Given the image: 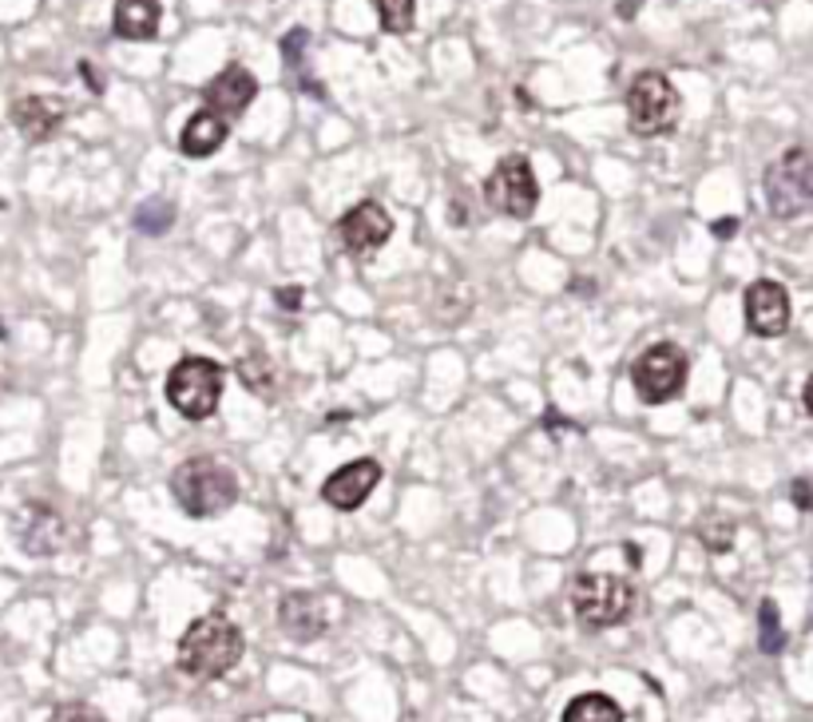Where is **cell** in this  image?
<instances>
[{"mask_svg":"<svg viewBox=\"0 0 813 722\" xmlns=\"http://www.w3.org/2000/svg\"><path fill=\"white\" fill-rule=\"evenodd\" d=\"M747 326L758 338H782L790 330V295L774 278H758L747 290Z\"/></svg>","mask_w":813,"mask_h":722,"instance_id":"10","label":"cell"},{"mask_svg":"<svg viewBox=\"0 0 813 722\" xmlns=\"http://www.w3.org/2000/svg\"><path fill=\"white\" fill-rule=\"evenodd\" d=\"M223 365L210 358H183L167 373V401L187 421H207L223 398Z\"/></svg>","mask_w":813,"mask_h":722,"instance_id":"4","label":"cell"},{"mask_svg":"<svg viewBox=\"0 0 813 722\" xmlns=\"http://www.w3.org/2000/svg\"><path fill=\"white\" fill-rule=\"evenodd\" d=\"M699 540L707 544L714 556H722V551H730V544H734V524L719 520V516H710V520L699 524Z\"/></svg>","mask_w":813,"mask_h":722,"instance_id":"23","label":"cell"},{"mask_svg":"<svg viewBox=\"0 0 813 722\" xmlns=\"http://www.w3.org/2000/svg\"><path fill=\"white\" fill-rule=\"evenodd\" d=\"M378 481H381V465L373 456H361V461L341 465L338 473L326 481L322 496H326V504H333L341 513H353V508H361V504L369 501V493L378 488Z\"/></svg>","mask_w":813,"mask_h":722,"instance_id":"12","label":"cell"},{"mask_svg":"<svg viewBox=\"0 0 813 722\" xmlns=\"http://www.w3.org/2000/svg\"><path fill=\"white\" fill-rule=\"evenodd\" d=\"M275 302L282 310H298L302 306V286H286V290H275Z\"/></svg>","mask_w":813,"mask_h":722,"instance_id":"26","label":"cell"},{"mask_svg":"<svg viewBox=\"0 0 813 722\" xmlns=\"http://www.w3.org/2000/svg\"><path fill=\"white\" fill-rule=\"evenodd\" d=\"M635 9H639V0H619V17H624V20H631Z\"/></svg>","mask_w":813,"mask_h":722,"instance_id":"30","label":"cell"},{"mask_svg":"<svg viewBox=\"0 0 813 722\" xmlns=\"http://www.w3.org/2000/svg\"><path fill=\"white\" fill-rule=\"evenodd\" d=\"M389 235H393V219H389V210L373 199L358 203V207L346 210L338 219L341 247H346V255H353V258L378 255V250L389 243Z\"/></svg>","mask_w":813,"mask_h":722,"instance_id":"9","label":"cell"},{"mask_svg":"<svg viewBox=\"0 0 813 722\" xmlns=\"http://www.w3.org/2000/svg\"><path fill=\"white\" fill-rule=\"evenodd\" d=\"M631 385L644 405L675 401L682 393V385H687V353L671 342L651 345V350L639 353V361L631 365Z\"/></svg>","mask_w":813,"mask_h":722,"instance_id":"7","label":"cell"},{"mask_svg":"<svg viewBox=\"0 0 813 722\" xmlns=\"http://www.w3.org/2000/svg\"><path fill=\"white\" fill-rule=\"evenodd\" d=\"M255 95H258V80L250 76L243 64H227L207 87H203V104H207V112L223 115L227 124H235L238 115L255 104Z\"/></svg>","mask_w":813,"mask_h":722,"instance_id":"11","label":"cell"},{"mask_svg":"<svg viewBox=\"0 0 813 722\" xmlns=\"http://www.w3.org/2000/svg\"><path fill=\"white\" fill-rule=\"evenodd\" d=\"M564 722H624V706L599 691H587L564 706Z\"/></svg>","mask_w":813,"mask_h":722,"instance_id":"18","label":"cell"},{"mask_svg":"<svg viewBox=\"0 0 813 722\" xmlns=\"http://www.w3.org/2000/svg\"><path fill=\"white\" fill-rule=\"evenodd\" d=\"M80 76H84V84L92 87L95 95H104V80H100V72H95V68L88 64V60H84V64H80Z\"/></svg>","mask_w":813,"mask_h":722,"instance_id":"28","label":"cell"},{"mask_svg":"<svg viewBox=\"0 0 813 722\" xmlns=\"http://www.w3.org/2000/svg\"><path fill=\"white\" fill-rule=\"evenodd\" d=\"M32 520H24L20 528V544L29 556H56L64 548V520L52 508H32Z\"/></svg>","mask_w":813,"mask_h":722,"instance_id":"17","label":"cell"},{"mask_svg":"<svg viewBox=\"0 0 813 722\" xmlns=\"http://www.w3.org/2000/svg\"><path fill=\"white\" fill-rule=\"evenodd\" d=\"M159 0H115L112 32L120 40H155L159 37Z\"/></svg>","mask_w":813,"mask_h":722,"instance_id":"16","label":"cell"},{"mask_svg":"<svg viewBox=\"0 0 813 722\" xmlns=\"http://www.w3.org/2000/svg\"><path fill=\"white\" fill-rule=\"evenodd\" d=\"M52 722H107V719L100 711H92V706H84V703H68V706H60V711L52 714Z\"/></svg>","mask_w":813,"mask_h":722,"instance_id":"24","label":"cell"},{"mask_svg":"<svg viewBox=\"0 0 813 722\" xmlns=\"http://www.w3.org/2000/svg\"><path fill=\"white\" fill-rule=\"evenodd\" d=\"M802 401H805V409H810V417H813V378L805 381V393H802Z\"/></svg>","mask_w":813,"mask_h":722,"instance_id":"31","label":"cell"},{"mask_svg":"<svg viewBox=\"0 0 813 722\" xmlns=\"http://www.w3.org/2000/svg\"><path fill=\"white\" fill-rule=\"evenodd\" d=\"M310 44V32L306 29H294L290 37L282 40V56H286V64L290 68H298V60H302V48Z\"/></svg>","mask_w":813,"mask_h":722,"instance_id":"25","label":"cell"},{"mask_svg":"<svg viewBox=\"0 0 813 722\" xmlns=\"http://www.w3.org/2000/svg\"><path fill=\"white\" fill-rule=\"evenodd\" d=\"M171 223H175V207H171L167 199H147L140 203V210H135V227H140V235H167Z\"/></svg>","mask_w":813,"mask_h":722,"instance_id":"22","label":"cell"},{"mask_svg":"<svg viewBox=\"0 0 813 722\" xmlns=\"http://www.w3.org/2000/svg\"><path fill=\"white\" fill-rule=\"evenodd\" d=\"M484 199L492 210H501L508 219H532V210L539 203V183L532 175V163L524 155H504L492 167L488 183H484Z\"/></svg>","mask_w":813,"mask_h":722,"instance_id":"8","label":"cell"},{"mask_svg":"<svg viewBox=\"0 0 813 722\" xmlns=\"http://www.w3.org/2000/svg\"><path fill=\"white\" fill-rule=\"evenodd\" d=\"M171 496L187 516L207 520L227 513L238 501V476L227 465H218L215 456H191L171 473Z\"/></svg>","mask_w":813,"mask_h":722,"instance_id":"2","label":"cell"},{"mask_svg":"<svg viewBox=\"0 0 813 722\" xmlns=\"http://www.w3.org/2000/svg\"><path fill=\"white\" fill-rule=\"evenodd\" d=\"M572 611L584 628H619L627 623L635 611V588L624 576H611V571H579L572 580Z\"/></svg>","mask_w":813,"mask_h":722,"instance_id":"3","label":"cell"},{"mask_svg":"<svg viewBox=\"0 0 813 722\" xmlns=\"http://www.w3.org/2000/svg\"><path fill=\"white\" fill-rule=\"evenodd\" d=\"M758 647H762L766 656H778L785 647V628H782V616H778L774 599H762V604H758Z\"/></svg>","mask_w":813,"mask_h":722,"instance_id":"21","label":"cell"},{"mask_svg":"<svg viewBox=\"0 0 813 722\" xmlns=\"http://www.w3.org/2000/svg\"><path fill=\"white\" fill-rule=\"evenodd\" d=\"M679 92L662 72H639L627 87V124L635 135H662L679 124Z\"/></svg>","mask_w":813,"mask_h":722,"instance_id":"6","label":"cell"},{"mask_svg":"<svg viewBox=\"0 0 813 722\" xmlns=\"http://www.w3.org/2000/svg\"><path fill=\"white\" fill-rule=\"evenodd\" d=\"M710 230H714V235H719V238H730V235H734V230H738V219H719Z\"/></svg>","mask_w":813,"mask_h":722,"instance_id":"29","label":"cell"},{"mask_svg":"<svg viewBox=\"0 0 813 722\" xmlns=\"http://www.w3.org/2000/svg\"><path fill=\"white\" fill-rule=\"evenodd\" d=\"M238 378H243V385L250 393H258V398H275V365L266 361V353H250V358L238 361Z\"/></svg>","mask_w":813,"mask_h":722,"instance_id":"19","label":"cell"},{"mask_svg":"<svg viewBox=\"0 0 813 722\" xmlns=\"http://www.w3.org/2000/svg\"><path fill=\"white\" fill-rule=\"evenodd\" d=\"M794 504H797V508H813V485H810V481H794Z\"/></svg>","mask_w":813,"mask_h":722,"instance_id":"27","label":"cell"},{"mask_svg":"<svg viewBox=\"0 0 813 722\" xmlns=\"http://www.w3.org/2000/svg\"><path fill=\"white\" fill-rule=\"evenodd\" d=\"M243 659V631L223 611L199 616L179 639V671L191 679H223Z\"/></svg>","mask_w":813,"mask_h":722,"instance_id":"1","label":"cell"},{"mask_svg":"<svg viewBox=\"0 0 813 722\" xmlns=\"http://www.w3.org/2000/svg\"><path fill=\"white\" fill-rule=\"evenodd\" d=\"M68 104L60 95H24L12 104V124L29 143H48L52 135L64 127Z\"/></svg>","mask_w":813,"mask_h":722,"instance_id":"13","label":"cell"},{"mask_svg":"<svg viewBox=\"0 0 813 722\" xmlns=\"http://www.w3.org/2000/svg\"><path fill=\"white\" fill-rule=\"evenodd\" d=\"M624 556H627V560H631V564H639V548H635V544H624Z\"/></svg>","mask_w":813,"mask_h":722,"instance_id":"32","label":"cell"},{"mask_svg":"<svg viewBox=\"0 0 813 722\" xmlns=\"http://www.w3.org/2000/svg\"><path fill=\"white\" fill-rule=\"evenodd\" d=\"M373 9H378V20H381V29L385 32H393V37L413 32L416 0H373Z\"/></svg>","mask_w":813,"mask_h":722,"instance_id":"20","label":"cell"},{"mask_svg":"<svg viewBox=\"0 0 813 722\" xmlns=\"http://www.w3.org/2000/svg\"><path fill=\"white\" fill-rule=\"evenodd\" d=\"M230 135V124L223 120V115L215 112H195L187 120V127L179 132V152L187 155V159H207V155H215L223 143H227Z\"/></svg>","mask_w":813,"mask_h":722,"instance_id":"15","label":"cell"},{"mask_svg":"<svg viewBox=\"0 0 813 722\" xmlns=\"http://www.w3.org/2000/svg\"><path fill=\"white\" fill-rule=\"evenodd\" d=\"M766 207L774 219H794L813 203V152L810 147H790L766 167Z\"/></svg>","mask_w":813,"mask_h":722,"instance_id":"5","label":"cell"},{"mask_svg":"<svg viewBox=\"0 0 813 722\" xmlns=\"http://www.w3.org/2000/svg\"><path fill=\"white\" fill-rule=\"evenodd\" d=\"M0 210H4V199H0Z\"/></svg>","mask_w":813,"mask_h":722,"instance_id":"33","label":"cell"},{"mask_svg":"<svg viewBox=\"0 0 813 722\" xmlns=\"http://www.w3.org/2000/svg\"><path fill=\"white\" fill-rule=\"evenodd\" d=\"M278 628L294 639V643H310L326 631V611L322 599L310 596V591H290L278 604Z\"/></svg>","mask_w":813,"mask_h":722,"instance_id":"14","label":"cell"}]
</instances>
